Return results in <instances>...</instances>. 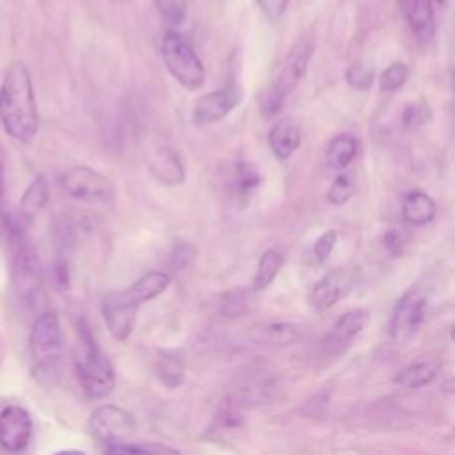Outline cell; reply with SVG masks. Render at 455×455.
Segmentation results:
<instances>
[{
    "mask_svg": "<svg viewBox=\"0 0 455 455\" xmlns=\"http://www.w3.org/2000/svg\"><path fill=\"white\" fill-rule=\"evenodd\" d=\"M59 185L64 194L82 203L112 204L116 197V188L112 181L100 171L87 165H75L62 172Z\"/></svg>",
    "mask_w": 455,
    "mask_h": 455,
    "instance_id": "cell-7",
    "label": "cell"
},
{
    "mask_svg": "<svg viewBox=\"0 0 455 455\" xmlns=\"http://www.w3.org/2000/svg\"><path fill=\"white\" fill-rule=\"evenodd\" d=\"M283 263H284V258L279 251H275V249L265 251L261 254L259 261H258V267H256V274H254V279H252V290L254 291L265 290L275 279Z\"/></svg>",
    "mask_w": 455,
    "mask_h": 455,
    "instance_id": "cell-22",
    "label": "cell"
},
{
    "mask_svg": "<svg viewBox=\"0 0 455 455\" xmlns=\"http://www.w3.org/2000/svg\"><path fill=\"white\" fill-rule=\"evenodd\" d=\"M14 286L20 297L28 299L39 288V267L37 259L32 256L30 251L21 249L16 256L14 263Z\"/></svg>",
    "mask_w": 455,
    "mask_h": 455,
    "instance_id": "cell-17",
    "label": "cell"
},
{
    "mask_svg": "<svg viewBox=\"0 0 455 455\" xmlns=\"http://www.w3.org/2000/svg\"><path fill=\"white\" fill-rule=\"evenodd\" d=\"M105 455H180L178 450L158 443H121L108 446Z\"/></svg>",
    "mask_w": 455,
    "mask_h": 455,
    "instance_id": "cell-24",
    "label": "cell"
},
{
    "mask_svg": "<svg viewBox=\"0 0 455 455\" xmlns=\"http://www.w3.org/2000/svg\"><path fill=\"white\" fill-rule=\"evenodd\" d=\"M155 370L164 386H167V387L180 386L183 382V375H185V364H183L181 354H178V352L160 354Z\"/></svg>",
    "mask_w": 455,
    "mask_h": 455,
    "instance_id": "cell-23",
    "label": "cell"
},
{
    "mask_svg": "<svg viewBox=\"0 0 455 455\" xmlns=\"http://www.w3.org/2000/svg\"><path fill=\"white\" fill-rule=\"evenodd\" d=\"M450 336H451V339H453V341H455V327H453V329H451V332H450Z\"/></svg>",
    "mask_w": 455,
    "mask_h": 455,
    "instance_id": "cell-37",
    "label": "cell"
},
{
    "mask_svg": "<svg viewBox=\"0 0 455 455\" xmlns=\"http://www.w3.org/2000/svg\"><path fill=\"white\" fill-rule=\"evenodd\" d=\"M0 123L16 140H30L39 130V112L27 66L12 62L0 85Z\"/></svg>",
    "mask_w": 455,
    "mask_h": 455,
    "instance_id": "cell-1",
    "label": "cell"
},
{
    "mask_svg": "<svg viewBox=\"0 0 455 455\" xmlns=\"http://www.w3.org/2000/svg\"><path fill=\"white\" fill-rule=\"evenodd\" d=\"M311 55L313 43L307 36L297 39L293 46L288 50L286 57L274 69V75L270 76L267 87L259 94V108L265 117H274L281 110L290 92L302 80L311 60Z\"/></svg>",
    "mask_w": 455,
    "mask_h": 455,
    "instance_id": "cell-3",
    "label": "cell"
},
{
    "mask_svg": "<svg viewBox=\"0 0 455 455\" xmlns=\"http://www.w3.org/2000/svg\"><path fill=\"white\" fill-rule=\"evenodd\" d=\"M354 192H355V187H354L352 176L347 172H341L334 178V181L327 192V199L331 204H343L354 196Z\"/></svg>",
    "mask_w": 455,
    "mask_h": 455,
    "instance_id": "cell-27",
    "label": "cell"
},
{
    "mask_svg": "<svg viewBox=\"0 0 455 455\" xmlns=\"http://www.w3.org/2000/svg\"><path fill=\"white\" fill-rule=\"evenodd\" d=\"M366 322H368V313L363 309H352L341 315L325 339L327 348L332 350L334 354L341 352L350 343V339L363 331Z\"/></svg>",
    "mask_w": 455,
    "mask_h": 455,
    "instance_id": "cell-16",
    "label": "cell"
},
{
    "mask_svg": "<svg viewBox=\"0 0 455 455\" xmlns=\"http://www.w3.org/2000/svg\"><path fill=\"white\" fill-rule=\"evenodd\" d=\"M30 412L21 405H7L0 411V446L9 453L23 451L32 439Z\"/></svg>",
    "mask_w": 455,
    "mask_h": 455,
    "instance_id": "cell-10",
    "label": "cell"
},
{
    "mask_svg": "<svg viewBox=\"0 0 455 455\" xmlns=\"http://www.w3.org/2000/svg\"><path fill=\"white\" fill-rule=\"evenodd\" d=\"M46 201H48V183L43 176H36L21 196L20 217L27 222L32 220L34 215H37V212L46 204Z\"/></svg>",
    "mask_w": 455,
    "mask_h": 455,
    "instance_id": "cell-20",
    "label": "cell"
},
{
    "mask_svg": "<svg viewBox=\"0 0 455 455\" xmlns=\"http://www.w3.org/2000/svg\"><path fill=\"white\" fill-rule=\"evenodd\" d=\"M110 2H116V4H124L126 0H110Z\"/></svg>",
    "mask_w": 455,
    "mask_h": 455,
    "instance_id": "cell-38",
    "label": "cell"
},
{
    "mask_svg": "<svg viewBox=\"0 0 455 455\" xmlns=\"http://www.w3.org/2000/svg\"><path fill=\"white\" fill-rule=\"evenodd\" d=\"M288 2L290 0H256L261 12L272 21H277L284 14V11L288 7Z\"/></svg>",
    "mask_w": 455,
    "mask_h": 455,
    "instance_id": "cell-33",
    "label": "cell"
},
{
    "mask_svg": "<svg viewBox=\"0 0 455 455\" xmlns=\"http://www.w3.org/2000/svg\"><path fill=\"white\" fill-rule=\"evenodd\" d=\"M441 391H443V393H448V395H455V377L446 379V380L441 384Z\"/></svg>",
    "mask_w": 455,
    "mask_h": 455,
    "instance_id": "cell-35",
    "label": "cell"
},
{
    "mask_svg": "<svg viewBox=\"0 0 455 455\" xmlns=\"http://www.w3.org/2000/svg\"><path fill=\"white\" fill-rule=\"evenodd\" d=\"M336 240H338V233L334 229H329L325 231L313 245V259L315 263L322 265L327 261V258L331 256L334 245H336Z\"/></svg>",
    "mask_w": 455,
    "mask_h": 455,
    "instance_id": "cell-31",
    "label": "cell"
},
{
    "mask_svg": "<svg viewBox=\"0 0 455 455\" xmlns=\"http://www.w3.org/2000/svg\"><path fill=\"white\" fill-rule=\"evenodd\" d=\"M146 162L148 167L151 171V174L165 183V185H180L185 180V169L181 164L180 155L165 146V144H158L149 148L148 155H146Z\"/></svg>",
    "mask_w": 455,
    "mask_h": 455,
    "instance_id": "cell-13",
    "label": "cell"
},
{
    "mask_svg": "<svg viewBox=\"0 0 455 455\" xmlns=\"http://www.w3.org/2000/svg\"><path fill=\"white\" fill-rule=\"evenodd\" d=\"M427 302V291L421 288H411L400 297L389 323V334L396 345L407 343L416 334L423 323Z\"/></svg>",
    "mask_w": 455,
    "mask_h": 455,
    "instance_id": "cell-8",
    "label": "cell"
},
{
    "mask_svg": "<svg viewBox=\"0 0 455 455\" xmlns=\"http://www.w3.org/2000/svg\"><path fill=\"white\" fill-rule=\"evenodd\" d=\"M302 140V130L293 119H279L268 132V144L275 158H290Z\"/></svg>",
    "mask_w": 455,
    "mask_h": 455,
    "instance_id": "cell-15",
    "label": "cell"
},
{
    "mask_svg": "<svg viewBox=\"0 0 455 455\" xmlns=\"http://www.w3.org/2000/svg\"><path fill=\"white\" fill-rule=\"evenodd\" d=\"M405 233L398 228H391L384 233V238H382V245L384 249L391 254V256H398L402 252V249L405 247Z\"/></svg>",
    "mask_w": 455,
    "mask_h": 455,
    "instance_id": "cell-32",
    "label": "cell"
},
{
    "mask_svg": "<svg viewBox=\"0 0 455 455\" xmlns=\"http://www.w3.org/2000/svg\"><path fill=\"white\" fill-rule=\"evenodd\" d=\"M439 371V364L437 363H432V361H423V363H416V364H411L407 368H403L400 373L395 375L393 382L396 386H402V387H421L428 382L434 380V377L437 375Z\"/></svg>",
    "mask_w": 455,
    "mask_h": 455,
    "instance_id": "cell-21",
    "label": "cell"
},
{
    "mask_svg": "<svg viewBox=\"0 0 455 455\" xmlns=\"http://www.w3.org/2000/svg\"><path fill=\"white\" fill-rule=\"evenodd\" d=\"M30 355L37 373L52 379L62 359V331L55 311L39 315L30 331Z\"/></svg>",
    "mask_w": 455,
    "mask_h": 455,
    "instance_id": "cell-6",
    "label": "cell"
},
{
    "mask_svg": "<svg viewBox=\"0 0 455 455\" xmlns=\"http://www.w3.org/2000/svg\"><path fill=\"white\" fill-rule=\"evenodd\" d=\"M169 283L171 277L165 272L153 270L144 274L128 288L108 293L103 299V318L110 334L117 341H124L135 327L137 307L165 291Z\"/></svg>",
    "mask_w": 455,
    "mask_h": 455,
    "instance_id": "cell-2",
    "label": "cell"
},
{
    "mask_svg": "<svg viewBox=\"0 0 455 455\" xmlns=\"http://www.w3.org/2000/svg\"><path fill=\"white\" fill-rule=\"evenodd\" d=\"M373 69L363 62H355L347 69V84L355 91H366L373 84Z\"/></svg>",
    "mask_w": 455,
    "mask_h": 455,
    "instance_id": "cell-29",
    "label": "cell"
},
{
    "mask_svg": "<svg viewBox=\"0 0 455 455\" xmlns=\"http://www.w3.org/2000/svg\"><path fill=\"white\" fill-rule=\"evenodd\" d=\"M402 215L412 226L428 224L435 217V203L421 190H412L405 196L402 204Z\"/></svg>",
    "mask_w": 455,
    "mask_h": 455,
    "instance_id": "cell-18",
    "label": "cell"
},
{
    "mask_svg": "<svg viewBox=\"0 0 455 455\" xmlns=\"http://www.w3.org/2000/svg\"><path fill=\"white\" fill-rule=\"evenodd\" d=\"M425 121V112L421 107L416 105H407L405 112H403V124L407 128H414L418 124H421Z\"/></svg>",
    "mask_w": 455,
    "mask_h": 455,
    "instance_id": "cell-34",
    "label": "cell"
},
{
    "mask_svg": "<svg viewBox=\"0 0 455 455\" xmlns=\"http://www.w3.org/2000/svg\"><path fill=\"white\" fill-rule=\"evenodd\" d=\"M91 434L107 448L128 443L135 432L133 416L116 405H103L89 418Z\"/></svg>",
    "mask_w": 455,
    "mask_h": 455,
    "instance_id": "cell-9",
    "label": "cell"
},
{
    "mask_svg": "<svg viewBox=\"0 0 455 455\" xmlns=\"http://www.w3.org/2000/svg\"><path fill=\"white\" fill-rule=\"evenodd\" d=\"M409 76V68L403 62H393L387 66L380 76V89L384 92H395L400 89Z\"/></svg>",
    "mask_w": 455,
    "mask_h": 455,
    "instance_id": "cell-26",
    "label": "cell"
},
{
    "mask_svg": "<svg viewBox=\"0 0 455 455\" xmlns=\"http://www.w3.org/2000/svg\"><path fill=\"white\" fill-rule=\"evenodd\" d=\"M357 153V140L350 133L336 135L325 151V164L332 171H343Z\"/></svg>",
    "mask_w": 455,
    "mask_h": 455,
    "instance_id": "cell-19",
    "label": "cell"
},
{
    "mask_svg": "<svg viewBox=\"0 0 455 455\" xmlns=\"http://www.w3.org/2000/svg\"><path fill=\"white\" fill-rule=\"evenodd\" d=\"M400 11L419 43H428L435 32V16L430 0H398Z\"/></svg>",
    "mask_w": 455,
    "mask_h": 455,
    "instance_id": "cell-14",
    "label": "cell"
},
{
    "mask_svg": "<svg viewBox=\"0 0 455 455\" xmlns=\"http://www.w3.org/2000/svg\"><path fill=\"white\" fill-rule=\"evenodd\" d=\"M188 0H155L158 14L169 25H180L185 20Z\"/></svg>",
    "mask_w": 455,
    "mask_h": 455,
    "instance_id": "cell-28",
    "label": "cell"
},
{
    "mask_svg": "<svg viewBox=\"0 0 455 455\" xmlns=\"http://www.w3.org/2000/svg\"><path fill=\"white\" fill-rule=\"evenodd\" d=\"M259 181H261V176L256 172V169L251 164L240 162L236 165V196L242 201H247V197L259 185Z\"/></svg>",
    "mask_w": 455,
    "mask_h": 455,
    "instance_id": "cell-25",
    "label": "cell"
},
{
    "mask_svg": "<svg viewBox=\"0 0 455 455\" xmlns=\"http://www.w3.org/2000/svg\"><path fill=\"white\" fill-rule=\"evenodd\" d=\"M357 275L350 267L334 268L327 275H323L311 290L309 300L316 309H329L343 297H347L355 286Z\"/></svg>",
    "mask_w": 455,
    "mask_h": 455,
    "instance_id": "cell-11",
    "label": "cell"
},
{
    "mask_svg": "<svg viewBox=\"0 0 455 455\" xmlns=\"http://www.w3.org/2000/svg\"><path fill=\"white\" fill-rule=\"evenodd\" d=\"M437 2H439V4H444V0H437Z\"/></svg>",
    "mask_w": 455,
    "mask_h": 455,
    "instance_id": "cell-39",
    "label": "cell"
},
{
    "mask_svg": "<svg viewBox=\"0 0 455 455\" xmlns=\"http://www.w3.org/2000/svg\"><path fill=\"white\" fill-rule=\"evenodd\" d=\"M238 100L240 94L235 85H228L203 94L192 108V123L197 126L219 123L238 105Z\"/></svg>",
    "mask_w": 455,
    "mask_h": 455,
    "instance_id": "cell-12",
    "label": "cell"
},
{
    "mask_svg": "<svg viewBox=\"0 0 455 455\" xmlns=\"http://www.w3.org/2000/svg\"><path fill=\"white\" fill-rule=\"evenodd\" d=\"M160 52L167 71L188 91H197L204 84V66L194 46L180 34L167 32L162 37Z\"/></svg>",
    "mask_w": 455,
    "mask_h": 455,
    "instance_id": "cell-5",
    "label": "cell"
},
{
    "mask_svg": "<svg viewBox=\"0 0 455 455\" xmlns=\"http://www.w3.org/2000/svg\"><path fill=\"white\" fill-rule=\"evenodd\" d=\"M53 455H85L84 451H80V450H60V451H57V453H53Z\"/></svg>",
    "mask_w": 455,
    "mask_h": 455,
    "instance_id": "cell-36",
    "label": "cell"
},
{
    "mask_svg": "<svg viewBox=\"0 0 455 455\" xmlns=\"http://www.w3.org/2000/svg\"><path fill=\"white\" fill-rule=\"evenodd\" d=\"M299 338V329L291 323H274L263 329V339L275 345L293 343Z\"/></svg>",
    "mask_w": 455,
    "mask_h": 455,
    "instance_id": "cell-30",
    "label": "cell"
},
{
    "mask_svg": "<svg viewBox=\"0 0 455 455\" xmlns=\"http://www.w3.org/2000/svg\"><path fill=\"white\" fill-rule=\"evenodd\" d=\"M75 364L80 386L89 398H105L112 393L116 386L114 368L87 329H82Z\"/></svg>",
    "mask_w": 455,
    "mask_h": 455,
    "instance_id": "cell-4",
    "label": "cell"
}]
</instances>
